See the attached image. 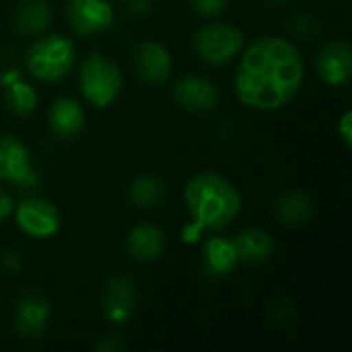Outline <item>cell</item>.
Segmentation results:
<instances>
[{
    "label": "cell",
    "instance_id": "obj_20",
    "mask_svg": "<svg viewBox=\"0 0 352 352\" xmlns=\"http://www.w3.org/2000/svg\"><path fill=\"white\" fill-rule=\"evenodd\" d=\"M12 23L19 35L25 37L41 35L52 23V8L45 0H23L14 10Z\"/></svg>",
    "mask_w": 352,
    "mask_h": 352
},
{
    "label": "cell",
    "instance_id": "obj_2",
    "mask_svg": "<svg viewBox=\"0 0 352 352\" xmlns=\"http://www.w3.org/2000/svg\"><path fill=\"white\" fill-rule=\"evenodd\" d=\"M184 204L192 223L202 233H217L227 229L241 212V194L225 175L202 171L186 184Z\"/></svg>",
    "mask_w": 352,
    "mask_h": 352
},
{
    "label": "cell",
    "instance_id": "obj_10",
    "mask_svg": "<svg viewBox=\"0 0 352 352\" xmlns=\"http://www.w3.org/2000/svg\"><path fill=\"white\" fill-rule=\"evenodd\" d=\"M316 72L328 87H342L351 80L352 47L346 39L324 43L316 56Z\"/></svg>",
    "mask_w": 352,
    "mask_h": 352
},
{
    "label": "cell",
    "instance_id": "obj_14",
    "mask_svg": "<svg viewBox=\"0 0 352 352\" xmlns=\"http://www.w3.org/2000/svg\"><path fill=\"white\" fill-rule=\"evenodd\" d=\"M47 124L56 138L74 140L87 124L82 105L72 97H58L52 101L47 111Z\"/></svg>",
    "mask_w": 352,
    "mask_h": 352
},
{
    "label": "cell",
    "instance_id": "obj_19",
    "mask_svg": "<svg viewBox=\"0 0 352 352\" xmlns=\"http://www.w3.org/2000/svg\"><path fill=\"white\" fill-rule=\"evenodd\" d=\"M0 85L4 87V101L16 116H31L37 107L35 89L21 78L19 70H4L0 76Z\"/></svg>",
    "mask_w": 352,
    "mask_h": 352
},
{
    "label": "cell",
    "instance_id": "obj_8",
    "mask_svg": "<svg viewBox=\"0 0 352 352\" xmlns=\"http://www.w3.org/2000/svg\"><path fill=\"white\" fill-rule=\"evenodd\" d=\"M0 182H8L21 188H35L39 177L31 165L27 144L12 136H0Z\"/></svg>",
    "mask_w": 352,
    "mask_h": 352
},
{
    "label": "cell",
    "instance_id": "obj_11",
    "mask_svg": "<svg viewBox=\"0 0 352 352\" xmlns=\"http://www.w3.org/2000/svg\"><path fill=\"white\" fill-rule=\"evenodd\" d=\"M132 64L136 74L148 85H165L171 76L173 58L169 50L159 41H140L134 45Z\"/></svg>",
    "mask_w": 352,
    "mask_h": 352
},
{
    "label": "cell",
    "instance_id": "obj_6",
    "mask_svg": "<svg viewBox=\"0 0 352 352\" xmlns=\"http://www.w3.org/2000/svg\"><path fill=\"white\" fill-rule=\"evenodd\" d=\"M14 210L16 227L33 239H50L60 231L62 219L56 204L45 198H23Z\"/></svg>",
    "mask_w": 352,
    "mask_h": 352
},
{
    "label": "cell",
    "instance_id": "obj_15",
    "mask_svg": "<svg viewBox=\"0 0 352 352\" xmlns=\"http://www.w3.org/2000/svg\"><path fill=\"white\" fill-rule=\"evenodd\" d=\"M165 233L151 223L134 225L126 235V252L136 262H155L165 254Z\"/></svg>",
    "mask_w": 352,
    "mask_h": 352
},
{
    "label": "cell",
    "instance_id": "obj_26",
    "mask_svg": "<svg viewBox=\"0 0 352 352\" xmlns=\"http://www.w3.org/2000/svg\"><path fill=\"white\" fill-rule=\"evenodd\" d=\"M336 132H338L340 140L344 142V146H346V148H351L352 146V113L351 111H344V113L340 116Z\"/></svg>",
    "mask_w": 352,
    "mask_h": 352
},
{
    "label": "cell",
    "instance_id": "obj_17",
    "mask_svg": "<svg viewBox=\"0 0 352 352\" xmlns=\"http://www.w3.org/2000/svg\"><path fill=\"white\" fill-rule=\"evenodd\" d=\"M239 264L237 250L229 237H208L202 243V270L208 278H225Z\"/></svg>",
    "mask_w": 352,
    "mask_h": 352
},
{
    "label": "cell",
    "instance_id": "obj_13",
    "mask_svg": "<svg viewBox=\"0 0 352 352\" xmlns=\"http://www.w3.org/2000/svg\"><path fill=\"white\" fill-rule=\"evenodd\" d=\"M173 99L177 105L190 113H206L217 107L219 103V89L212 80L188 74L179 78L173 87Z\"/></svg>",
    "mask_w": 352,
    "mask_h": 352
},
{
    "label": "cell",
    "instance_id": "obj_7",
    "mask_svg": "<svg viewBox=\"0 0 352 352\" xmlns=\"http://www.w3.org/2000/svg\"><path fill=\"white\" fill-rule=\"evenodd\" d=\"M138 289L132 276L113 274L107 278L101 295V314L113 326H124L136 311Z\"/></svg>",
    "mask_w": 352,
    "mask_h": 352
},
{
    "label": "cell",
    "instance_id": "obj_12",
    "mask_svg": "<svg viewBox=\"0 0 352 352\" xmlns=\"http://www.w3.org/2000/svg\"><path fill=\"white\" fill-rule=\"evenodd\" d=\"M52 318L50 301L39 293H25L14 305V328L21 338L37 340L43 336Z\"/></svg>",
    "mask_w": 352,
    "mask_h": 352
},
{
    "label": "cell",
    "instance_id": "obj_16",
    "mask_svg": "<svg viewBox=\"0 0 352 352\" xmlns=\"http://www.w3.org/2000/svg\"><path fill=\"white\" fill-rule=\"evenodd\" d=\"M272 212L280 225L303 227L316 217V202L299 190H283L272 202Z\"/></svg>",
    "mask_w": 352,
    "mask_h": 352
},
{
    "label": "cell",
    "instance_id": "obj_3",
    "mask_svg": "<svg viewBox=\"0 0 352 352\" xmlns=\"http://www.w3.org/2000/svg\"><path fill=\"white\" fill-rule=\"evenodd\" d=\"M76 47L64 35H43L27 52V72L41 82L62 80L74 66Z\"/></svg>",
    "mask_w": 352,
    "mask_h": 352
},
{
    "label": "cell",
    "instance_id": "obj_25",
    "mask_svg": "<svg viewBox=\"0 0 352 352\" xmlns=\"http://www.w3.org/2000/svg\"><path fill=\"white\" fill-rule=\"evenodd\" d=\"M21 266H23V258L19 252H14V250H2L0 252V270L14 274L21 270Z\"/></svg>",
    "mask_w": 352,
    "mask_h": 352
},
{
    "label": "cell",
    "instance_id": "obj_9",
    "mask_svg": "<svg viewBox=\"0 0 352 352\" xmlns=\"http://www.w3.org/2000/svg\"><path fill=\"white\" fill-rule=\"evenodd\" d=\"M113 6L109 0H68L66 19L74 33L78 35H97L111 27Z\"/></svg>",
    "mask_w": 352,
    "mask_h": 352
},
{
    "label": "cell",
    "instance_id": "obj_1",
    "mask_svg": "<svg viewBox=\"0 0 352 352\" xmlns=\"http://www.w3.org/2000/svg\"><path fill=\"white\" fill-rule=\"evenodd\" d=\"M305 62L299 47L280 35L254 39L235 70L237 99L256 111H276L289 105L303 87Z\"/></svg>",
    "mask_w": 352,
    "mask_h": 352
},
{
    "label": "cell",
    "instance_id": "obj_5",
    "mask_svg": "<svg viewBox=\"0 0 352 352\" xmlns=\"http://www.w3.org/2000/svg\"><path fill=\"white\" fill-rule=\"evenodd\" d=\"M243 43H245L243 31L223 21H212L202 25L192 37L196 56L212 66L231 62L241 52Z\"/></svg>",
    "mask_w": 352,
    "mask_h": 352
},
{
    "label": "cell",
    "instance_id": "obj_4",
    "mask_svg": "<svg viewBox=\"0 0 352 352\" xmlns=\"http://www.w3.org/2000/svg\"><path fill=\"white\" fill-rule=\"evenodd\" d=\"M78 82L82 97L93 107L103 109L118 101L124 87V76L116 62L99 52H93L80 64Z\"/></svg>",
    "mask_w": 352,
    "mask_h": 352
},
{
    "label": "cell",
    "instance_id": "obj_27",
    "mask_svg": "<svg viewBox=\"0 0 352 352\" xmlns=\"http://www.w3.org/2000/svg\"><path fill=\"white\" fill-rule=\"evenodd\" d=\"M153 6V0H124V8L132 16H144Z\"/></svg>",
    "mask_w": 352,
    "mask_h": 352
},
{
    "label": "cell",
    "instance_id": "obj_24",
    "mask_svg": "<svg viewBox=\"0 0 352 352\" xmlns=\"http://www.w3.org/2000/svg\"><path fill=\"white\" fill-rule=\"evenodd\" d=\"M93 349L97 352H122L126 349V342L118 334H105L95 342Z\"/></svg>",
    "mask_w": 352,
    "mask_h": 352
},
{
    "label": "cell",
    "instance_id": "obj_18",
    "mask_svg": "<svg viewBox=\"0 0 352 352\" xmlns=\"http://www.w3.org/2000/svg\"><path fill=\"white\" fill-rule=\"evenodd\" d=\"M233 243H235L239 262L248 264V266L266 264L272 258V252H274L272 235L266 229H260V227H250V229L241 231L233 239Z\"/></svg>",
    "mask_w": 352,
    "mask_h": 352
},
{
    "label": "cell",
    "instance_id": "obj_23",
    "mask_svg": "<svg viewBox=\"0 0 352 352\" xmlns=\"http://www.w3.org/2000/svg\"><path fill=\"white\" fill-rule=\"evenodd\" d=\"M192 8L200 14V16H206V19H214L219 16L221 12H225L229 0H190Z\"/></svg>",
    "mask_w": 352,
    "mask_h": 352
},
{
    "label": "cell",
    "instance_id": "obj_28",
    "mask_svg": "<svg viewBox=\"0 0 352 352\" xmlns=\"http://www.w3.org/2000/svg\"><path fill=\"white\" fill-rule=\"evenodd\" d=\"M10 212H12V200H10V196L6 192L0 190V225L6 221V217Z\"/></svg>",
    "mask_w": 352,
    "mask_h": 352
},
{
    "label": "cell",
    "instance_id": "obj_21",
    "mask_svg": "<svg viewBox=\"0 0 352 352\" xmlns=\"http://www.w3.org/2000/svg\"><path fill=\"white\" fill-rule=\"evenodd\" d=\"M167 198V184L151 173H142L132 179L128 188V200L138 210H155Z\"/></svg>",
    "mask_w": 352,
    "mask_h": 352
},
{
    "label": "cell",
    "instance_id": "obj_29",
    "mask_svg": "<svg viewBox=\"0 0 352 352\" xmlns=\"http://www.w3.org/2000/svg\"><path fill=\"white\" fill-rule=\"evenodd\" d=\"M264 2H268V4H285L289 0H264Z\"/></svg>",
    "mask_w": 352,
    "mask_h": 352
},
{
    "label": "cell",
    "instance_id": "obj_22",
    "mask_svg": "<svg viewBox=\"0 0 352 352\" xmlns=\"http://www.w3.org/2000/svg\"><path fill=\"white\" fill-rule=\"evenodd\" d=\"M285 27L293 37H299L305 41H311L322 33V21L314 14H307V12L291 14L285 23Z\"/></svg>",
    "mask_w": 352,
    "mask_h": 352
}]
</instances>
